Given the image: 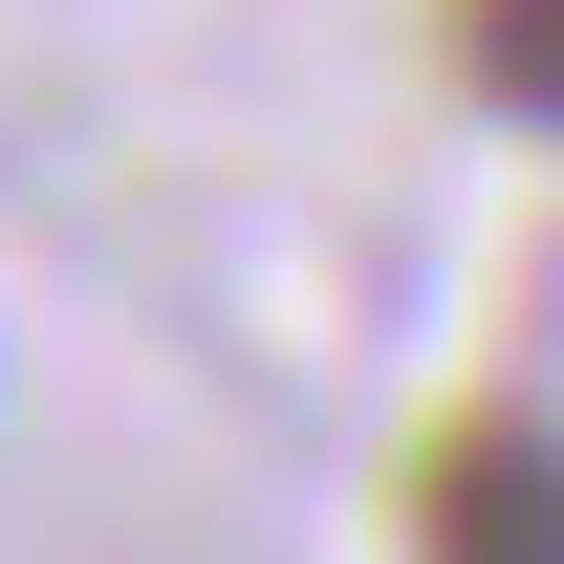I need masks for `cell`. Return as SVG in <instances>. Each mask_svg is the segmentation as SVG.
<instances>
[{
    "label": "cell",
    "mask_w": 564,
    "mask_h": 564,
    "mask_svg": "<svg viewBox=\"0 0 564 564\" xmlns=\"http://www.w3.org/2000/svg\"><path fill=\"white\" fill-rule=\"evenodd\" d=\"M391 543L413 564H564V434L543 413H434L413 478H391Z\"/></svg>",
    "instance_id": "6da1fadb"
},
{
    "label": "cell",
    "mask_w": 564,
    "mask_h": 564,
    "mask_svg": "<svg viewBox=\"0 0 564 564\" xmlns=\"http://www.w3.org/2000/svg\"><path fill=\"white\" fill-rule=\"evenodd\" d=\"M434 22H456V87H478L499 131L564 152V0H434Z\"/></svg>",
    "instance_id": "7a4b0ae2"
}]
</instances>
